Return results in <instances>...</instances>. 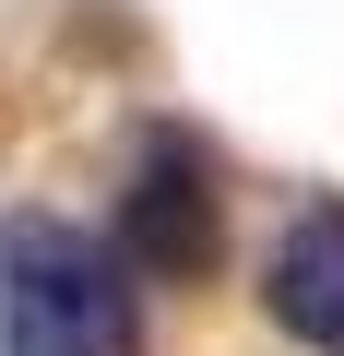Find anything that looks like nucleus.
Returning a JSON list of instances; mask_svg holds the SVG:
<instances>
[{"mask_svg":"<svg viewBox=\"0 0 344 356\" xmlns=\"http://www.w3.org/2000/svg\"><path fill=\"white\" fill-rule=\"evenodd\" d=\"M0 356H142V285L95 226H0Z\"/></svg>","mask_w":344,"mask_h":356,"instance_id":"nucleus-1","label":"nucleus"},{"mask_svg":"<svg viewBox=\"0 0 344 356\" xmlns=\"http://www.w3.org/2000/svg\"><path fill=\"white\" fill-rule=\"evenodd\" d=\"M261 309H273L309 356H344V202H309V214L273 238Z\"/></svg>","mask_w":344,"mask_h":356,"instance_id":"nucleus-3","label":"nucleus"},{"mask_svg":"<svg viewBox=\"0 0 344 356\" xmlns=\"http://www.w3.org/2000/svg\"><path fill=\"white\" fill-rule=\"evenodd\" d=\"M131 261L142 273H202L214 261V178L179 131H154L131 166Z\"/></svg>","mask_w":344,"mask_h":356,"instance_id":"nucleus-2","label":"nucleus"}]
</instances>
